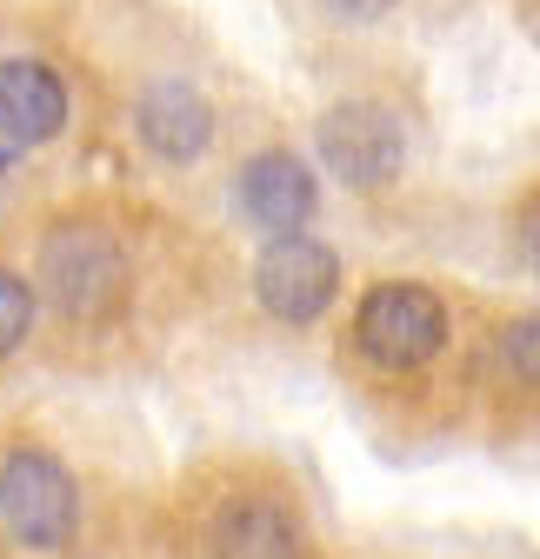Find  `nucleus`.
I'll use <instances>...</instances> for the list:
<instances>
[{
    "mask_svg": "<svg viewBox=\"0 0 540 559\" xmlns=\"http://www.w3.org/2000/svg\"><path fill=\"white\" fill-rule=\"evenodd\" d=\"M127 240L101 221H60L40 234V260H34V287L47 294L54 313L67 320H107L127 300Z\"/></svg>",
    "mask_w": 540,
    "mask_h": 559,
    "instance_id": "f257e3e1",
    "label": "nucleus"
},
{
    "mask_svg": "<svg viewBox=\"0 0 540 559\" xmlns=\"http://www.w3.org/2000/svg\"><path fill=\"white\" fill-rule=\"evenodd\" d=\"M0 520L34 552H67L81 533V486L54 453L14 447L0 460Z\"/></svg>",
    "mask_w": 540,
    "mask_h": 559,
    "instance_id": "f03ea898",
    "label": "nucleus"
},
{
    "mask_svg": "<svg viewBox=\"0 0 540 559\" xmlns=\"http://www.w3.org/2000/svg\"><path fill=\"white\" fill-rule=\"evenodd\" d=\"M354 346L380 373H414L447 346V300L414 280H387L354 313Z\"/></svg>",
    "mask_w": 540,
    "mask_h": 559,
    "instance_id": "7ed1b4c3",
    "label": "nucleus"
},
{
    "mask_svg": "<svg viewBox=\"0 0 540 559\" xmlns=\"http://www.w3.org/2000/svg\"><path fill=\"white\" fill-rule=\"evenodd\" d=\"M314 147H320V167L341 187L374 193L408 167V127H400V114L380 107V100H341V107L320 114Z\"/></svg>",
    "mask_w": 540,
    "mask_h": 559,
    "instance_id": "20e7f679",
    "label": "nucleus"
},
{
    "mask_svg": "<svg viewBox=\"0 0 540 559\" xmlns=\"http://www.w3.org/2000/svg\"><path fill=\"white\" fill-rule=\"evenodd\" d=\"M333 287H341V260L314 234H274L254 260V300L281 326H314L333 307Z\"/></svg>",
    "mask_w": 540,
    "mask_h": 559,
    "instance_id": "39448f33",
    "label": "nucleus"
},
{
    "mask_svg": "<svg viewBox=\"0 0 540 559\" xmlns=\"http://www.w3.org/2000/svg\"><path fill=\"white\" fill-rule=\"evenodd\" d=\"M133 140H141L161 167H193L214 147V100L180 74L148 81L133 94Z\"/></svg>",
    "mask_w": 540,
    "mask_h": 559,
    "instance_id": "423d86ee",
    "label": "nucleus"
},
{
    "mask_svg": "<svg viewBox=\"0 0 540 559\" xmlns=\"http://www.w3.org/2000/svg\"><path fill=\"white\" fill-rule=\"evenodd\" d=\"M234 206H240V221L260 227L267 240H274V234H301L314 221V206H320V180H314V167L301 154L267 147V154H254L234 174Z\"/></svg>",
    "mask_w": 540,
    "mask_h": 559,
    "instance_id": "0eeeda50",
    "label": "nucleus"
},
{
    "mask_svg": "<svg viewBox=\"0 0 540 559\" xmlns=\"http://www.w3.org/2000/svg\"><path fill=\"white\" fill-rule=\"evenodd\" d=\"M67 127V87L47 60H0V140L47 147Z\"/></svg>",
    "mask_w": 540,
    "mask_h": 559,
    "instance_id": "6e6552de",
    "label": "nucleus"
},
{
    "mask_svg": "<svg viewBox=\"0 0 540 559\" xmlns=\"http://www.w3.org/2000/svg\"><path fill=\"white\" fill-rule=\"evenodd\" d=\"M208 559H301V526L274 500H234L214 513Z\"/></svg>",
    "mask_w": 540,
    "mask_h": 559,
    "instance_id": "1a4fd4ad",
    "label": "nucleus"
},
{
    "mask_svg": "<svg viewBox=\"0 0 540 559\" xmlns=\"http://www.w3.org/2000/svg\"><path fill=\"white\" fill-rule=\"evenodd\" d=\"M34 333V280H21L14 266H0V360L21 354Z\"/></svg>",
    "mask_w": 540,
    "mask_h": 559,
    "instance_id": "9d476101",
    "label": "nucleus"
},
{
    "mask_svg": "<svg viewBox=\"0 0 540 559\" xmlns=\"http://www.w3.org/2000/svg\"><path fill=\"white\" fill-rule=\"evenodd\" d=\"M501 360H507V373H514L520 386L540 393V313H520V320L501 333Z\"/></svg>",
    "mask_w": 540,
    "mask_h": 559,
    "instance_id": "9b49d317",
    "label": "nucleus"
},
{
    "mask_svg": "<svg viewBox=\"0 0 540 559\" xmlns=\"http://www.w3.org/2000/svg\"><path fill=\"white\" fill-rule=\"evenodd\" d=\"M320 8L333 14V21H348V27H374V21H387L400 0H320Z\"/></svg>",
    "mask_w": 540,
    "mask_h": 559,
    "instance_id": "f8f14e48",
    "label": "nucleus"
},
{
    "mask_svg": "<svg viewBox=\"0 0 540 559\" xmlns=\"http://www.w3.org/2000/svg\"><path fill=\"white\" fill-rule=\"evenodd\" d=\"M520 253H527V266L540 273V193L520 206Z\"/></svg>",
    "mask_w": 540,
    "mask_h": 559,
    "instance_id": "ddd939ff",
    "label": "nucleus"
}]
</instances>
